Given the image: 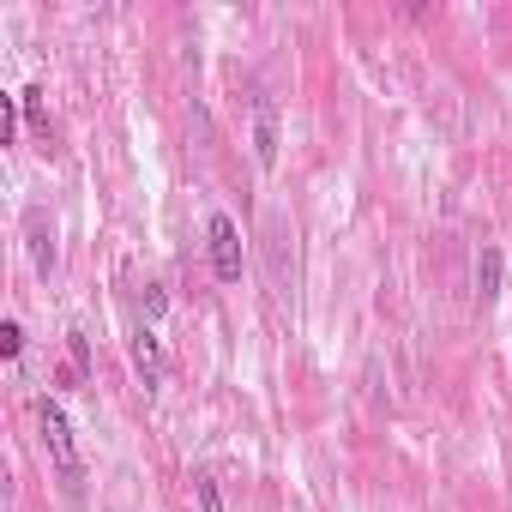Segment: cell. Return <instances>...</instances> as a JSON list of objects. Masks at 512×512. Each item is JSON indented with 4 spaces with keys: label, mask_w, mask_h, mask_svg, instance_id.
<instances>
[{
    "label": "cell",
    "mask_w": 512,
    "mask_h": 512,
    "mask_svg": "<svg viewBox=\"0 0 512 512\" xmlns=\"http://www.w3.org/2000/svg\"><path fill=\"white\" fill-rule=\"evenodd\" d=\"M500 278H506V260H500V247H482L476 253V302H500Z\"/></svg>",
    "instance_id": "8992f818"
},
{
    "label": "cell",
    "mask_w": 512,
    "mask_h": 512,
    "mask_svg": "<svg viewBox=\"0 0 512 512\" xmlns=\"http://www.w3.org/2000/svg\"><path fill=\"white\" fill-rule=\"evenodd\" d=\"M205 247H211V278H217V284H241L247 253H241V229H235L229 211H211V217H205Z\"/></svg>",
    "instance_id": "7a4b0ae2"
},
{
    "label": "cell",
    "mask_w": 512,
    "mask_h": 512,
    "mask_svg": "<svg viewBox=\"0 0 512 512\" xmlns=\"http://www.w3.org/2000/svg\"><path fill=\"white\" fill-rule=\"evenodd\" d=\"M19 97H0V145H13V133H19Z\"/></svg>",
    "instance_id": "8fae6325"
},
{
    "label": "cell",
    "mask_w": 512,
    "mask_h": 512,
    "mask_svg": "<svg viewBox=\"0 0 512 512\" xmlns=\"http://www.w3.org/2000/svg\"><path fill=\"white\" fill-rule=\"evenodd\" d=\"M163 308H169V296H163L157 284H145V314H151V320H163Z\"/></svg>",
    "instance_id": "7c38bea8"
},
{
    "label": "cell",
    "mask_w": 512,
    "mask_h": 512,
    "mask_svg": "<svg viewBox=\"0 0 512 512\" xmlns=\"http://www.w3.org/2000/svg\"><path fill=\"white\" fill-rule=\"evenodd\" d=\"M67 350H73V368L91 374V338H85V326H67Z\"/></svg>",
    "instance_id": "30bf717a"
},
{
    "label": "cell",
    "mask_w": 512,
    "mask_h": 512,
    "mask_svg": "<svg viewBox=\"0 0 512 512\" xmlns=\"http://www.w3.org/2000/svg\"><path fill=\"white\" fill-rule=\"evenodd\" d=\"M19 109H25L31 133H43V139H49V109H43V85H25V91H19Z\"/></svg>",
    "instance_id": "52a82bcc"
},
{
    "label": "cell",
    "mask_w": 512,
    "mask_h": 512,
    "mask_svg": "<svg viewBox=\"0 0 512 512\" xmlns=\"http://www.w3.org/2000/svg\"><path fill=\"white\" fill-rule=\"evenodd\" d=\"M193 506L199 512H223V494H217V476L211 470H193Z\"/></svg>",
    "instance_id": "ba28073f"
},
{
    "label": "cell",
    "mask_w": 512,
    "mask_h": 512,
    "mask_svg": "<svg viewBox=\"0 0 512 512\" xmlns=\"http://www.w3.org/2000/svg\"><path fill=\"white\" fill-rule=\"evenodd\" d=\"M25 235H31V260H37V272L49 278V272H55V229H49V217H43V211H25Z\"/></svg>",
    "instance_id": "5b68a950"
},
{
    "label": "cell",
    "mask_w": 512,
    "mask_h": 512,
    "mask_svg": "<svg viewBox=\"0 0 512 512\" xmlns=\"http://www.w3.org/2000/svg\"><path fill=\"white\" fill-rule=\"evenodd\" d=\"M37 434H43V452H49V464H55V476L67 482V494H79V482H85V458H79V434H73V422H67V410L43 392L37 404Z\"/></svg>",
    "instance_id": "6da1fadb"
},
{
    "label": "cell",
    "mask_w": 512,
    "mask_h": 512,
    "mask_svg": "<svg viewBox=\"0 0 512 512\" xmlns=\"http://www.w3.org/2000/svg\"><path fill=\"white\" fill-rule=\"evenodd\" d=\"M19 350H25V326L19 320H0V356L19 362Z\"/></svg>",
    "instance_id": "9c48e42d"
},
{
    "label": "cell",
    "mask_w": 512,
    "mask_h": 512,
    "mask_svg": "<svg viewBox=\"0 0 512 512\" xmlns=\"http://www.w3.org/2000/svg\"><path fill=\"white\" fill-rule=\"evenodd\" d=\"M127 350H133V368L145 374V386L157 392V386L169 380V350H163V338H157L151 326H133V332H127Z\"/></svg>",
    "instance_id": "3957f363"
},
{
    "label": "cell",
    "mask_w": 512,
    "mask_h": 512,
    "mask_svg": "<svg viewBox=\"0 0 512 512\" xmlns=\"http://www.w3.org/2000/svg\"><path fill=\"white\" fill-rule=\"evenodd\" d=\"M253 163L260 169H278V109L260 97L253 103Z\"/></svg>",
    "instance_id": "277c9868"
}]
</instances>
